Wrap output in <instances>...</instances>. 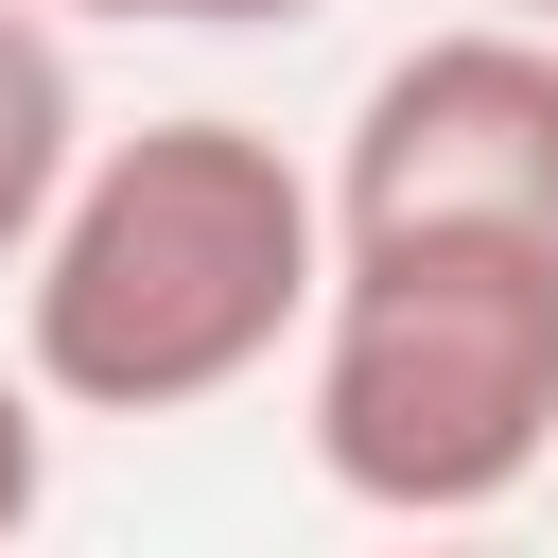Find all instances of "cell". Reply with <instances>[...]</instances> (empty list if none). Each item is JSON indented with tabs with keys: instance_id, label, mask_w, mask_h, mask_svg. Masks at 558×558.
<instances>
[{
	"instance_id": "6da1fadb",
	"label": "cell",
	"mask_w": 558,
	"mask_h": 558,
	"mask_svg": "<svg viewBox=\"0 0 558 558\" xmlns=\"http://www.w3.org/2000/svg\"><path fill=\"white\" fill-rule=\"evenodd\" d=\"M314 279H331V192L262 122L174 105L70 157L17 262V366L70 418H192L314 331Z\"/></svg>"
},
{
	"instance_id": "7a4b0ae2",
	"label": "cell",
	"mask_w": 558,
	"mask_h": 558,
	"mask_svg": "<svg viewBox=\"0 0 558 558\" xmlns=\"http://www.w3.org/2000/svg\"><path fill=\"white\" fill-rule=\"evenodd\" d=\"M296 436L384 523H488L558 471V244L506 227H331L296 331Z\"/></svg>"
},
{
	"instance_id": "3957f363",
	"label": "cell",
	"mask_w": 558,
	"mask_h": 558,
	"mask_svg": "<svg viewBox=\"0 0 558 558\" xmlns=\"http://www.w3.org/2000/svg\"><path fill=\"white\" fill-rule=\"evenodd\" d=\"M331 227H506L558 244V35L541 17H453L366 70L331 140Z\"/></svg>"
},
{
	"instance_id": "277c9868",
	"label": "cell",
	"mask_w": 558,
	"mask_h": 558,
	"mask_svg": "<svg viewBox=\"0 0 558 558\" xmlns=\"http://www.w3.org/2000/svg\"><path fill=\"white\" fill-rule=\"evenodd\" d=\"M70 157H87L70 35H52V0H0V262H35V227H52Z\"/></svg>"
},
{
	"instance_id": "5b68a950",
	"label": "cell",
	"mask_w": 558,
	"mask_h": 558,
	"mask_svg": "<svg viewBox=\"0 0 558 558\" xmlns=\"http://www.w3.org/2000/svg\"><path fill=\"white\" fill-rule=\"evenodd\" d=\"M52 506V401H35V366H0V541Z\"/></svg>"
},
{
	"instance_id": "8992f818",
	"label": "cell",
	"mask_w": 558,
	"mask_h": 558,
	"mask_svg": "<svg viewBox=\"0 0 558 558\" xmlns=\"http://www.w3.org/2000/svg\"><path fill=\"white\" fill-rule=\"evenodd\" d=\"M174 35H296V17H331V0H157Z\"/></svg>"
},
{
	"instance_id": "52a82bcc",
	"label": "cell",
	"mask_w": 558,
	"mask_h": 558,
	"mask_svg": "<svg viewBox=\"0 0 558 558\" xmlns=\"http://www.w3.org/2000/svg\"><path fill=\"white\" fill-rule=\"evenodd\" d=\"M52 17H157V0H52Z\"/></svg>"
},
{
	"instance_id": "ba28073f",
	"label": "cell",
	"mask_w": 558,
	"mask_h": 558,
	"mask_svg": "<svg viewBox=\"0 0 558 558\" xmlns=\"http://www.w3.org/2000/svg\"><path fill=\"white\" fill-rule=\"evenodd\" d=\"M506 17H541V35H558V0H506Z\"/></svg>"
}]
</instances>
